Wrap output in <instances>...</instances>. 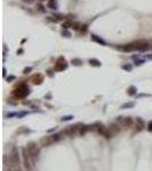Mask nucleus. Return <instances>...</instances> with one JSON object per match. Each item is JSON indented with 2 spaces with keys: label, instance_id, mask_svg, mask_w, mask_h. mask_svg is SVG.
Instances as JSON below:
<instances>
[{
  "label": "nucleus",
  "instance_id": "10",
  "mask_svg": "<svg viewBox=\"0 0 152 171\" xmlns=\"http://www.w3.org/2000/svg\"><path fill=\"white\" fill-rule=\"evenodd\" d=\"M121 123H122V126L126 127V128H130V127H133L134 121L130 116H127V118H124V120H122Z\"/></svg>",
  "mask_w": 152,
  "mask_h": 171
},
{
  "label": "nucleus",
  "instance_id": "31",
  "mask_svg": "<svg viewBox=\"0 0 152 171\" xmlns=\"http://www.w3.org/2000/svg\"><path fill=\"white\" fill-rule=\"evenodd\" d=\"M17 115V113H15V112H13V113H8V114H7V118H14V116H16Z\"/></svg>",
  "mask_w": 152,
  "mask_h": 171
},
{
  "label": "nucleus",
  "instance_id": "28",
  "mask_svg": "<svg viewBox=\"0 0 152 171\" xmlns=\"http://www.w3.org/2000/svg\"><path fill=\"white\" fill-rule=\"evenodd\" d=\"M62 34H63V35H65L66 38H70V37H71V33L69 32L68 30H64V31L62 32Z\"/></svg>",
  "mask_w": 152,
  "mask_h": 171
},
{
  "label": "nucleus",
  "instance_id": "1",
  "mask_svg": "<svg viewBox=\"0 0 152 171\" xmlns=\"http://www.w3.org/2000/svg\"><path fill=\"white\" fill-rule=\"evenodd\" d=\"M29 94H30V88H29L25 83H21V85L13 91V96H15L16 98H24V97H26Z\"/></svg>",
  "mask_w": 152,
  "mask_h": 171
},
{
  "label": "nucleus",
  "instance_id": "30",
  "mask_svg": "<svg viewBox=\"0 0 152 171\" xmlns=\"http://www.w3.org/2000/svg\"><path fill=\"white\" fill-rule=\"evenodd\" d=\"M15 79H16V77H15V75H10V77L7 78V81H8V82H11V81H14Z\"/></svg>",
  "mask_w": 152,
  "mask_h": 171
},
{
  "label": "nucleus",
  "instance_id": "14",
  "mask_svg": "<svg viewBox=\"0 0 152 171\" xmlns=\"http://www.w3.org/2000/svg\"><path fill=\"white\" fill-rule=\"evenodd\" d=\"M127 94L129 95V96H135V95L137 94V88H136L135 86H130V87H128Z\"/></svg>",
  "mask_w": 152,
  "mask_h": 171
},
{
  "label": "nucleus",
  "instance_id": "6",
  "mask_svg": "<svg viewBox=\"0 0 152 171\" xmlns=\"http://www.w3.org/2000/svg\"><path fill=\"white\" fill-rule=\"evenodd\" d=\"M133 45H134V49L139 51H145L149 49V42L147 40H139L136 42H134Z\"/></svg>",
  "mask_w": 152,
  "mask_h": 171
},
{
  "label": "nucleus",
  "instance_id": "15",
  "mask_svg": "<svg viewBox=\"0 0 152 171\" xmlns=\"http://www.w3.org/2000/svg\"><path fill=\"white\" fill-rule=\"evenodd\" d=\"M89 64L92 65V66L100 67L101 65H102V62H100L98 59H96V58H90V59H89Z\"/></svg>",
  "mask_w": 152,
  "mask_h": 171
},
{
  "label": "nucleus",
  "instance_id": "8",
  "mask_svg": "<svg viewBox=\"0 0 152 171\" xmlns=\"http://www.w3.org/2000/svg\"><path fill=\"white\" fill-rule=\"evenodd\" d=\"M94 128H96V130H97L101 135H104V132L108 130V129L104 127V124L102 122H95V124H94Z\"/></svg>",
  "mask_w": 152,
  "mask_h": 171
},
{
  "label": "nucleus",
  "instance_id": "19",
  "mask_svg": "<svg viewBox=\"0 0 152 171\" xmlns=\"http://www.w3.org/2000/svg\"><path fill=\"white\" fill-rule=\"evenodd\" d=\"M47 7H49V8L55 9V10H56L57 5H56V2H55V0H49L48 2H47Z\"/></svg>",
  "mask_w": 152,
  "mask_h": 171
},
{
  "label": "nucleus",
  "instance_id": "11",
  "mask_svg": "<svg viewBox=\"0 0 152 171\" xmlns=\"http://www.w3.org/2000/svg\"><path fill=\"white\" fill-rule=\"evenodd\" d=\"M118 49H119V50H121V51H125V53H127V51H132V50H135V49H134V45H133V43L120 46V47H118Z\"/></svg>",
  "mask_w": 152,
  "mask_h": 171
},
{
  "label": "nucleus",
  "instance_id": "18",
  "mask_svg": "<svg viewBox=\"0 0 152 171\" xmlns=\"http://www.w3.org/2000/svg\"><path fill=\"white\" fill-rule=\"evenodd\" d=\"M135 107V103L134 102H129V103H126V104L121 105V110H126V108H133Z\"/></svg>",
  "mask_w": 152,
  "mask_h": 171
},
{
  "label": "nucleus",
  "instance_id": "2",
  "mask_svg": "<svg viewBox=\"0 0 152 171\" xmlns=\"http://www.w3.org/2000/svg\"><path fill=\"white\" fill-rule=\"evenodd\" d=\"M22 158H23V164H24V168L27 171L32 170V162H31V156L29 154V151H27L26 147H23L22 148Z\"/></svg>",
  "mask_w": 152,
  "mask_h": 171
},
{
  "label": "nucleus",
  "instance_id": "23",
  "mask_svg": "<svg viewBox=\"0 0 152 171\" xmlns=\"http://www.w3.org/2000/svg\"><path fill=\"white\" fill-rule=\"evenodd\" d=\"M62 27L64 30H68L69 27H72V23H71V22H65V23L62 24Z\"/></svg>",
  "mask_w": 152,
  "mask_h": 171
},
{
  "label": "nucleus",
  "instance_id": "33",
  "mask_svg": "<svg viewBox=\"0 0 152 171\" xmlns=\"http://www.w3.org/2000/svg\"><path fill=\"white\" fill-rule=\"evenodd\" d=\"M79 26H80V25H79L78 23H72V27H73L74 30H78V29H79Z\"/></svg>",
  "mask_w": 152,
  "mask_h": 171
},
{
  "label": "nucleus",
  "instance_id": "22",
  "mask_svg": "<svg viewBox=\"0 0 152 171\" xmlns=\"http://www.w3.org/2000/svg\"><path fill=\"white\" fill-rule=\"evenodd\" d=\"M50 138H52L53 143H56V142H58V140L61 139V135H58V134L53 135V136H50Z\"/></svg>",
  "mask_w": 152,
  "mask_h": 171
},
{
  "label": "nucleus",
  "instance_id": "17",
  "mask_svg": "<svg viewBox=\"0 0 152 171\" xmlns=\"http://www.w3.org/2000/svg\"><path fill=\"white\" fill-rule=\"evenodd\" d=\"M94 128V126H82L81 128H80V135H85L87 132V131H89L90 129Z\"/></svg>",
  "mask_w": 152,
  "mask_h": 171
},
{
  "label": "nucleus",
  "instance_id": "21",
  "mask_svg": "<svg viewBox=\"0 0 152 171\" xmlns=\"http://www.w3.org/2000/svg\"><path fill=\"white\" fill-rule=\"evenodd\" d=\"M122 70H125V71H128V72H130V71L133 70V65H132V64H125V65H122Z\"/></svg>",
  "mask_w": 152,
  "mask_h": 171
},
{
  "label": "nucleus",
  "instance_id": "4",
  "mask_svg": "<svg viewBox=\"0 0 152 171\" xmlns=\"http://www.w3.org/2000/svg\"><path fill=\"white\" fill-rule=\"evenodd\" d=\"M27 151H29V154L31 156V160H32V163L35 162V160L38 159V155H39V148H38V145L33 142H30L27 144Z\"/></svg>",
  "mask_w": 152,
  "mask_h": 171
},
{
  "label": "nucleus",
  "instance_id": "37",
  "mask_svg": "<svg viewBox=\"0 0 152 171\" xmlns=\"http://www.w3.org/2000/svg\"><path fill=\"white\" fill-rule=\"evenodd\" d=\"M2 75H3V77H6V74H7V71H6V67H3V69H2Z\"/></svg>",
  "mask_w": 152,
  "mask_h": 171
},
{
  "label": "nucleus",
  "instance_id": "35",
  "mask_svg": "<svg viewBox=\"0 0 152 171\" xmlns=\"http://www.w3.org/2000/svg\"><path fill=\"white\" fill-rule=\"evenodd\" d=\"M38 8H39V10H40V11H45V8H43V6L38 5Z\"/></svg>",
  "mask_w": 152,
  "mask_h": 171
},
{
  "label": "nucleus",
  "instance_id": "32",
  "mask_svg": "<svg viewBox=\"0 0 152 171\" xmlns=\"http://www.w3.org/2000/svg\"><path fill=\"white\" fill-rule=\"evenodd\" d=\"M148 130H149L150 132H152V121H150V122L148 123Z\"/></svg>",
  "mask_w": 152,
  "mask_h": 171
},
{
  "label": "nucleus",
  "instance_id": "26",
  "mask_svg": "<svg viewBox=\"0 0 152 171\" xmlns=\"http://www.w3.org/2000/svg\"><path fill=\"white\" fill-rule=\"evenodd\" d=\"M113 131V132H118V131H119V128H118L117 126H116V124H112L111 127H110V131Z\"/></svg>",
  "mask_w": 152,
  "mask_h": 171
},
{
  "label": "nucleus",
  "instance_id": "36",
  "mask_svg": "<svg viewBox=\"0 0 152 171\" xmlns=\"http://www.w3.org/2000/svg\"><path fill=\"white\" fill-rule=\"evenodd\" d=\"M25 3H32L33 2V0H23Z\"/></svg>",
  "mask_w": 152,
  "mask_h": 171
},
{
  "label": "nucleus",
  "instance_id": "12",
  "mask_svg": "<svg viewBox=\"0 0 152 171\" xmlns=\"http://www.w3.org/2000/svg\"><path fill=\"white\" fill-rule=\"evenodd\" d=\"M144 127H145V123H144L143 119H141V118L136 119V130H137V131H142L144 129Z\"/></svg>",
  "mask_w": 152,
  "mask_h": 171
},
{
  "label": "nucleus",
  "instance_id": "13",
  "mask_svg": "<svg viewBox=\"0 0 152 171\" xmlns=\"http://www.w3.org/2000/svg\"><path fill=\"white\" fill-rule=\"evenodd\" d=\"M90 38H92V40H93V41H95V42H97L98 45L106 46V42H105V41H104L101 37H98V35H96V34H92V35H90Z\"/></svg>",
  "mask_w": 152,
  "mask_h": 171
},
{
  "label": "nucleus",
  "instance_id": "16",
  "mask_svg": "<svg viewBox=\"0 0 152 171\" xmlns=\"http://www.w3.org/2000/svg\"><path fill=\"white\" fill-rule=\"evenodd\" d=\"M71 64L74 65V66H80V65L84 64V62H82L80 58H72L71 59Z\"/></svg>",
  "mask_w": 152,
  "mask_h": 171
},
{
  "label": "nucleus",
  "instance_id": "3",
  "mask_svg": "<svg viewBox=\"0 0 152 171\" xmlns=\"http://www.w3.org/2000/svg\"><path fill=\"white\" fill-rule=\"evenodd\" d=\"M9 161H10L11 166L18 169V167H19V153H18V148H17V147L14 146L13 148H11L10 155H9Z\"/></svg>",
  "mask_w": 152,
  "mask_h": 171
},
{
  "label": "nucleus",
  "instance_id": "24",
  "mask_svg": "<svg viewBox=\"0 0 152 171\" xmlns=\"http://www.w3.org/2000/svg\"><path fill=\"white\" fill-rule=\"evenodd\" d=\"M27 114V111H22V112H17V118L18 119H22V118H24L25 115Z\"/></svg>",
  "mask_w": 152,
  "mask_h": 171
},
{
  "label": "nucleus",
  "instance_id": "38",
  "mask_svg": "<svg viewBox=\"0 0 152 171\" xmlns=\"http://www.w3.org/2000/svg\"><path fill=\"white\" fill-rule=\"evenodd\" d=\"M56 130V127H55V128H52V129H49L48 131H47V132H53V131H55Z\"/></svg>",
  "mask_w": 152,
  "mask_h": 171
},
{
  "label": "nucleus",
  "instance_id": "39",
  "mask_svg": "<svg viewBox=\"0 0 152 171\" xmlns=\"http://www.w3.org/2000/svg\"><path fill=\"white\" fill-rule=\"evenodd\" d=\"M23 53V49H19V50H17V54H22Z\"/></svg>",
  "mask_w": 152,
  "mask_h": 171
},
{
  "label": "nucleus",
  "instance_id": "25",
  "mask_svg": "<svg viewBox=\"0 0 152 171\" xmlns=\"http://www.w3.org/2000/svg\"><path fill=\"white\" fill-rule=\"evenodd\" d=\"M73 119V115H65V116H63L62 119H61V121H70V120H72Z\"/></svg>",
  "mask_w": 152,
  "mask_h": 171
},
{
  "label": "nucleus",
  "instance_id": "40",
  "mask_svg": "<svg viewBox=\"0 0 152 171\" xmlns=\"http://www.w3.org/2000/svg\"><path fill=\"white\" fill-rule=\"evenodd\" d=\"M9 171H10V170H9Z\"/></svg>",
  "mask_w": 152,
  "mask_h": 171
},
{
  "label": "nucleus",
  "instance_id": "29",
  "mask_svg": "<svg viewBox=\"0 0 152 171\" xmlns=\"http://www.w3.org/2000/svg\"><path fill=\"white\" fill-rule=\"evenodd\" d=\"M80 27H81V29H80V31H81L82 33H86V32H87V25H86V24L81 25Z\"/></svg>",
  "mask_w": 152,
  "mask_h": 171
},
{
  "label": "nucleus",
  "instance_id": "34",
  "mask_svg": "<svg viewBox=\"0 0 152 171\" xmlns=\"http://www.w3.org/2000/svg\"><path fill=\"white\" fill-rule=\"evenodd\" d=\"M145 58H147V59H152V53L148 54L147 56H145Z\"/></svg>",
  "mask_w": 152,
  "mask_h": 171
},
{
  "label": "nucleus",
  "instance_id": "20",
  "mask_svg": "<svg viewBox=\"0 0 152 171\" xmlns=\"http://www.w3.org/2000/svg\"><path fill=\"white\" fill-rule=\"evenodd\" d=\"M144 59H140V58H136V59H134V64L136 65V66H141L142 64H144Z\"/></svg>",
  "mask_w": 152,
  "mask_h": 171
},
{
  "label": "nucleus",
  "instance_id": "7",
  "mask_svg": "<svg viewBox=\"0 0 152 171\" xmlns=\"http://www.w3.org/2000/svg\"><path fill=\"white\" fill-rule=\"evenodd\" d=\"M31 81H32L34 85H41V83L43 82V75L40 74V73H37V74H34L31 78Z\"/></svg>",
  "mask_w": 152,
  "mask_h": 171
},
{
  "label": "nucleus",
  "instance_id": "5",
  "mask_svg": "<svg viewBox=\"0 0 152 171\" xmlns=\"http://www.w3.org/2000/svg\"><path fill=\"white\" fill-rule=\"evenodd\" d=\"M66 67H68V63H66V61H65L64 57L61 56L60 58L56 61V63H55L54 71H56V72H61V71H64Z\"/></svg>",
  "mask_w": 152,
  "mask_h": 171
},
{
  "label": "nucleus",
  "instance_id": "9",
  "mask_svg": "<svg viewBox=\"0 0 152 171\" xmlns=\"http://www.w3.org/2000/svg\"><path fill=\"white\" fill-rule=\"evenodd\" d=\"M80 124H77V126H70V127H68V129L65 130V134L66 135H69L70 137H72L74 134L77 132V130H78V128L77 127H79Z\"/></svg>",
  "mask_w": 152,
  "mask_h": 171
},
{
  "label": "nucleus",
  "instance_id": "27",
  "mask_svg": "<svg viewBox=\"0 0 152 171\" xmlns=\"http://www.w3.org/2000/svg\"><path fill=\"white\" fill-rule=\"evenodd\" d=\"M32 71V67L29 66V67H25L24 70H23V74H29V73Z\"/></svg>",
  "mask_w": 152,
  "mask_h": 171
}]
</instances>
